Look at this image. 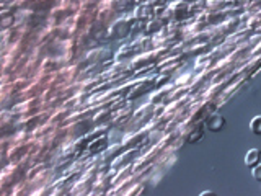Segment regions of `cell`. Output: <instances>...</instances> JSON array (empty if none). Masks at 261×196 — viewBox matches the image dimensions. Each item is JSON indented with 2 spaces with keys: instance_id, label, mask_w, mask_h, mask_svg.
Masks as SVG:
<instances>
[{
  "instance_id": "obj_1",
  "label": "cell",
  "mask_w": 261,
  "mask_h": 196,
  "mask_svg": "<svg viewBox=\"0 0 261 196\" xmlns=\"http://www.w3.org/2000/svg\"><path fill=\"white\" fill-rule=\"evenodd\" d=\"M225 118L222 115H219V113H212V115H209L206 120H204V126H206V130H209L211 132H219L222 131L225 128Z\"/></svg>"
},
{
  "instance_id": "obj_2",
  "label": "cell",
  "mask_w": 261,
  "mask_h": 196,
  "mask_svg": "<svg viewBox=\"0 0 261 196\" xmlns=\"http://www.w3.org/2000/svg\"><path fill=\"white\" fill-rule=\"evenodd\" d=\"M129 30L131 27L126 20H117L111 27V34H113V38H124V36H127V33H129Z\"/></svg>"
},
{
  "instance_id": "obj_3",
  "label": "cell",
  "mask_w": 261,
  "mask_h": 196,
  "mask_svg": "<svg viewBox=\"0 0 261 196\" xmlns=\"http://www.w3.org/2000/svg\"><path fill=\"white\" fill-rule=\"evenodd\" d=\"M261 163V151L260 149H250V151L245 154V165L248 168H253L255 165Z\"/></svg>"
},
{
  "instance_id": "obj_4",
  "label": "cell",
  "mask_w": 261,
  "mask_h": 196,
  "mask_svg": "<svg viewBox=\"0 0 261 196\" xmlns=\"http://www.w3.org/2000/svg\"><path fill=\"white\" fill-rule=\"evenodd\" d=\"M153 7L150 3H144V5H139V7L136 8V17L139 20H147V18H152L153 17Z\"/></svg>"
},
{
  "instance_id": "obj_5",
  "label": "cell",
  "mask_w": 261,
  "mask_h": 196,
  "mask_svg": "<svg viewBox=\"0 0 261 196\" xmlns=\"http://www.w3.org/2000/svg\"><path fill=\"white\" fill-rule=\"evenodd\" d=\"M172 10H173V13H175L176 18H185V17H188V13H189V5L181 0V2L173 3Z\"/></svg>"
},
{
  "instance_id": "obj_6",
  "label": "cell",
  "mask_w": 261,
  "mask_h": 196,
  "mask_svg": "<svg viewBox=\"0 0 261 196\" xmlns=\"http://www.w3.org/2000/svg\"><path fill=\"white\" fill-rule=\"evenodd\" d=\"M250 130L257 136H261V115L255 116L252 121H250Z\"/></svg>"
},
{
  "instance_id": "obj_7",
  "label": "cell",
  "mask_w": 261,
  "mask_h": 196,
  "mask_svg": "<svg viewBox=\"0 0 261 196\" xmlns=\"http://www.w3.org/2000/svg\"><path fill=\"white\" fill-rule=\"evenodd\" d=\"M162 27H163L162 20L153 18V20H150V22H149V25H147V32H149V33H157V32H160Z\"/></svg>"
},
{
  "instance_id": "obj_8",
  "label": "cell",
  "mask_w": 261,
  "mask_h": 196,
  "mask_svg": "<svg viewBox=\"0 0 261 196\" xmlns=\"http://www.w3.org/2000/svg\"><path fill=\"white\" fill-rule=\"evenodd\" d=\"M129 5V0H113V7L116 10H126Z\"/></svg>"
},
{
  "instance_id": "obj_9",
  "label": "cell",
  "mask_w": 261,
  "mask_h": 196,
  "mask_svg": "<svg viewBox=\"0 0 261 196\" xmlns=\"http://www.w3.org/2000/svg\"><path fill=\"white\" fill-rule=\"evenodd\" d=\"M252 175H253V178L257 180V182H261V163L255 165V167L252 168Z\"/></svg>"
},
{
  "instance_id": "obj_10",
  "label": "cell",
  "mask_w": 261,
  "mask_h": 196,
  "mask_svg": "<svg viewBox=\"0 0 261 196\" xmlns=\"http://www.w3.org/2000/svg\"><path fill=\"white\" fill-rule=\"evenodd\" d=\"M201 137H203V131H201V130H196V131L191 132V136H189L188 141H189V142H194V141H199Z\"/></svg>"
},
{
  "instance_id": "obj_11",
  "label": "cell",
  "mask_w": 261,
  "mask_h": 196,
  "mask_svg": "<svg viewBox=\"0 0 261 196\" xmlns=\"http://www.w3.org/2000/svg\"><path fill=\"white\" fill-rule=\"evenodd\" d=\"M206 195H214V192H203L201 196H206Z\"/></svg>"
},
{
  "instance_id": "obj_12",
  "label": "cell",
  "mask_w": 261,
  "mask_h": 196,
  "mask_svg": "<svg viewBox=\"0 0 261 196\" xmlns=\"http://www.w3.org/2000/svg\"><path fill=\"white\" fill-rule=\"evenodd\" d=\"M129 2H134V3H141L142 0H129Z\"/></svg>"
},
{
  "instance_id": "obj_13",
  "label": "cell",
  "mask_w": 261,
  "mask_h": 196,
  "mask_svg": "<svg viewBox=\"0 0 261 196\" xmlns=\"http://www.w3.org/2000/svg\"><path fill=\"white\" fill-rule=\"evenodd\" d=\"M149 2H153V0H149Z\"/></svg>"
}]
</instances>
